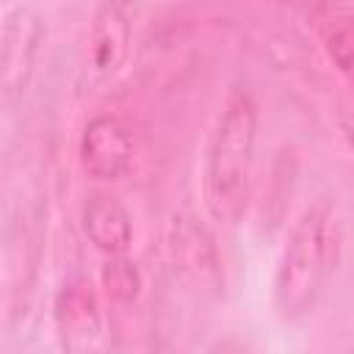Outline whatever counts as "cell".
<instances>
[{"label": "cell", "mask_w": 354, "mask_h": 354, "mask_svg": "<svg viewBox=\"0 0 354 354\" xmlns=\"http://www.w3.org/2000/svg\"><path fill=\"white\" fill-rule=\"evenodd\" d=\"M321 39L337 72L354 83V14L343 8H326L321 14Z\"/></svg>", "instance_id": "9"}, {"label": "cell", "mask_w": 354, "mask_h": 354, "mask_svg": "<svg viewBox=\"0 0 354 354\" xmlns=\"http://www.w3.org/2000/svg\"><path fill=\"white\" fill-rule=\"evenodd\" d=\"M138 11L141 0H102L97 6L86 47V69L97 80L113 77L127 64Z\"/></svg>", "instance_id": "3"}, {"label": "cell", "mask_w": 354, "mask_h": 354, "mask_svg": "<svg viewBox=\"0 0 354 354\" xmlns=\"http://www.w3.org/2000/svg\"><path fill=\"white\" fill-rule=\"evenodd\" d=\"M340 249V230L329 199L310 205L293 224L274 274V307L285 321L307 315L332 268Z\"/></svg>", "instance_id": "2"}, {"label": "cell", "mask_w": 354, "mask_h": 354, "mask_svg": "<svg viewBox=\"0 0 354 354\" xmlns=\"http://www.w3.org/2000/svg\"><path fill=\"white\" fill-rule=\"evenodd\" d=\"M169 252L180 274L194 279L199 288L218 285V260L210 235L194 224V218H174L169 232Z\"/></svg>", "instance_id": "7"}, {"label": "cell", "mask_w": 354, "mask_h": 354, "mask_svg": "<svg viewBox=\"0 0 354 354\" xmlns=\"http://www.w3.org/2000/svg\"><path fill=\"white\" fill-rule=\"evenodd\" d=\"M257 144V105L249 91L235 88L227 94L205 147L202 196L207 213L232 224L246 207L252 160Z\"/></svg>", "instance_id": "1"}, {"label": "cell", "mask_w": 354, "mask_h": 354, "mask_svg": "<svg viewBox=\"0 0 354 354\" xmlns=\"http://www.w3.org/2000/svg\"><path fill=\"white\" fill-rule=\"evenodd\" d=\"M39 44H41L39 17L28 8L11 11L3 25V91L6 97L28 86Z\"/></svg>", "instance_id": "6"}, {"label": "cell", "mask_w": 354, "mask_h": 354, "mask_svg": "<svg viewBox=\"0 0 354 354\" xmlns=\"http://www.w3.org/2000/svg\"><path fill=\"white\" fill-rule=\"evenodd\" d=\"M340 130L348 138V144L354 147V102L343 108V113H340Z\"/></svg>", "instance_id": "11"}, {"label": "cell", "mask_w": 354, "mask_h": 354, "mask_svg": "<svg viewBox=\"0 0 354 354\" xmlns=\"http://www.w3.org/2000/svg\"><path fill=\"white\" fill-rule=\"evenodd\" d=\"M83 230L88 241L105 254H124L133 241V221L127 207L105 191H94L86 196Z\"/></svg>", "instance_id": "8"}, {"label": "cell", "mask_w": 354, "mask_h": 354, "mask_svg": "<svg viewBox=\"0 0 354 354\" xmlns=\"http://www.w3.org/2000/svg\"><path fill=\"white\" fill-rule=\"evenodd\" d=\"M100 279H102L108 299L116 304H130L141 293V274L136 263L127 260L124 254H108V263L102 266Z\"/></svg>", "instance_id": "10"}, {"label": "cell", "mask_w": 354, "mask_h": 354, "mask_svg": "<svg viewBox=\"0 0 354 354\" xmlns=\"http://www.w3.org/2000/svg\"><path fill=\"white\" fill-rule=\"evenodd\" d=\"M55 329L66 351H91L102 340V313L86 277L69 279L55 299Z\"/></svg>", "instance_id": "5"}, {"label": "cell", "mask_w": 354, "mask_h": 354, "mask_svg": "<svg viewBox=\"0 0 354 354\" xmlns=\"http://www.w3.org/2000/svg\"><path fill=\"white\" fill-rule=\"evenodd\" d=\"M77 155L88 177L105 183L119 180L133 163V130L119 116H94L80 133Z\"/></svg>", "instance_id": "4"}]
</instances>
